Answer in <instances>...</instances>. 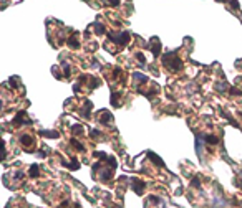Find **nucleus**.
Instances as JSON below:
<instances>
[{
  "label": "nucleus",
  "mask_w": 242,
  "mask_h": 208,
  "mask_svg": "<svg viewBox=\"0 0 242 208\" xmlns=\"http://www.w3.org/2000/svg\"><path fill=\"white\" fill-rule=\"evenodd\" d=\"M68 46L73 48V50H78V48H80V42L76 40V38H70V40H68Z\"/></svg>",
  "instance_id": "obj_14"
},
{
  "label": "nucleus",
  "mask_w": 242,
  "mask_h": 208,
  "mask_svg": "<svg viewBox=\"0 0 242 208\" xmlns=\"http://www.w3.org/2000/svg\"><path fill=\"white\" fill-rule=\"evenodd\" d=\"M2 159H5V142H2Z\"/></svg>",
  "instance_id": "obj_34"
},
{
  "label": "nucleus",
  "mask_w": 242,
  "mask_h": 208,
  "mask_svg": "<svg viewBox=\"0 0 242 208\" xmlns=\"http://www.w3.org/2000/svg\"><path fill=\"white\" fill-rule=\"evenodd\" d=\"M111 117H113L111 114L104 111V113H103V117H101V122H103V124H109V122H111Z\"/></svg>",
  "instance_id": "obj_18"
},
{
  "label": "nucleus",
  "mask_w": 242,
  "mask_h": 208,
  "mask_svg": "<svg viewBox=\"0 0 242 208\" xmlns=\"http://www.w3.org/2000/svg\"><path fill=\"white\" fill-rule=\"evenodd\" d=\"M20 142L27 147V146H30V144H33V139H32V136H28V134H23L20 137Z\"/></svg>",
  "instance_id": "obj_10"
},
{
  "label": "nucleus",
  "mask_w": 242,
  "mask_h": 208,
  "mask_svg": "<svg viewBox=\"0 0 242 208\" xmlns=\"http://www.w3.org/2000/svg\"><path fill=\"white\" fill-rule=\"evenodd\" d=\"M104 32H106V28H104L101 23H96V25H95V33L96 35H103Z\"/></svg>",
  "instance_id": "obj_19"
},
{
  "label": "nucleus",
  "mask_w": 242,
  "mask_h": 208,
  "mask_svg": "<svg viewBox=\"0 0 242 208\" xmlns=\"http://www.w3.org/2000/svg\"><path fill=\"white\" fill-rule=\"evenodd\" d=\"M70 144H71L73 147H75L76 150H80V152H83V150H85V146H81V144H80V142L76 141V139H71V141H70Z\"/></svg>",
  "instance_id": "obj_15"
},
{
  "label": "nucleus",
  "mask_w": 242,
  "mask_h": 208,
  "mask_svg": "<svg viewBox=\"0 0 242 208\" xmlns=\"http://www.w3.org/2000/svg\"><path fill=\"white\" fill-rule=\"evenodd\" d=\"M108 37L113 43H116V45H120V46H125V45L130 43V33H128V32H120V33L109 32Z\"/></svg>",
  "instance_id": "obj_2"
},
{
  "label": "nucleus",
  "mask_w": 242,
  "mask_h": 208,
  "mask_svg": "<svg viewBox=\"0 0 242 208\" xmlns=\"http://www.w3.org/2000/svg\"><path fill=\"white\" fill-rule=\"evenodd\" d=\"M149 200L153 203H161V198H158V197H149Z\"/></svg>",
  "instance_id": "obj_31"
},
{
  "label": "nucleus",
  "mask_w": 242,
  "mask_h": 208,
  "mask_svg": "<svg viewBox=\"0 0 242 208\" xmlns=\"http://www.w3.org/2000/svg\"><path fill=\"white\" fill-rule=\"evenodd\" d=\"M216 89L219 93H225V89H229V84H227V83H217L216 84Z\"/></svg>",
  "instance_id": "obj_16"
},
{
  "label": "nucleus",
  "mask_w": 242,
  "mask_h": 208,
  "mask_svg": "<svg viewBox=\"0 0 242 208\" xmlns=\"http://www.w3.org/2000/svg\"><path fill=\"white\" fill-rule=\"evenodd\" d=\"M106 160H108V164L113 167V169H116V159H114V157H108Z\"/></svg>",
  "instance_id": "obj_27"
},
{
  "label": "nucleus",
  "mask_w": 242,
  "mask_h": 208,
  "mask_svg": "<svg viewBox=\"0 0 242 208\" xmlns=\"http://www.w3.org/2000/svg\"><path fill=\"white\" fill-rule=\"evenodd\" d=\"M38 157H40V159H45V152H38Z\"/></svg>",
  "instance_id": "obj_37"
},
{
  "label": "nucleus",
  "mask_w": 242,
  "mask_h": 208,
  "mask_svg": "<svg viewBox=\"0 0 242 208\" xmlns=\"http://www.w3.org/2000/svg\"><path fill=\"white\" fill-rule=\"evenodd\" d=\"M163 63L171 71H174V73H176V71H181V70H183V61L178 58V53H176V51H167V53H164Z\"/></svg>",
  "instance_id": "obj_1"
},
{
  "label": "nucleus",
  "mask_w": 242,
  "mask_h": 208,
  "mask_svg": "<svg viewBox=\"0 0 242 208\" xmlns=\"http://www.w3.org/2000/svg\"><path fill=\"white\" fill-rule=\"evenodd\" d=\"M216 2H219V4H222V2H224V0H216Z\"/></svg>",
  "instance_id": "obj_38"
},
{
  "label": "nucleus",
  "mask_w": 242,
  "mask_h": 208,
  "mask_svg": "<svg viewBox=\"0 0 242 208\" xmlns=\"http://www.w3.org/2000/svg\"><path fill=\"white\" fill-rule=\"evenodd\" d=\"M95 157H96V159H100V160H104V159H108L104 152H95Z\"/></svg>",
  "instance_id": "obj_26"
},
{
  "label": "nucleus",
  "mask_w": 242,
  "mask_h": 208,
  "mask_svg": "<svg viewBox=\"0 0 242 208\" xmlns=\"http://www.w3.org/2000/svg\"><path fill=\"white\" fill-rule=\"evenodd\" d=\"M73 89H75V93H80V84H78V83H76V84H75V86H73Z\"/></svg>",
  "instance_id": "obj_36"
},
{
  "label": "nucleus",
  "mask_w": 242,
  "mask_h": 208,
  "mask_svg": "<svg viewBox=\"0 0 242 208\" xmlns=\"http://www.w3.org/2000/svg\"><path fill=\"white\" fill-rule=\"evenodd\" d=\"M91 109H93V104L90 103V101H85V108L81 109V116L88 119V117H90V111H91Z\"/></svg>",
  "instance_id": "obj_7"
},
{
  "label": "nucleus",
  "mask_w": 242,
  "mask_h": 208,
  "mask_svg": "<svg viewBox=\"0 0 242 208\" xmlns=\"http://www.w3.org/2000/svg\"><path fill=\"white\" fill-rule=\"evenodd\" d=\"M133 78H136V81H139V83H146V81H148V78L143 75V73H134Z\"/></svg>",
  "instance_id": "obj_17"
},
{
  "label": "nucleus",
  "mask_w": 242,
  "mask_h": 208,
  "mask_svg": "<svg viewBox=\"0 0 242 208\" xmlns=\"http://www.w3.org/2000/svg\"><path fill=\"white\" fill-rule=\"evenodd\" d=\"M206 142V136L204 134H196V152L197 155H202V146Z\"/></svg>",
  "instance_id": "obj_3"
},
{
  "label": "nucleus",
  "mask_w": 242,
  "mask_h": 208,
  "mask_svg": "<svg viewBox=\"0 0 242 208\" xmlns=\"http://www.w3.org/2000/svg\"><path fill=\"white\" fill-rule=\"evenodd\" d=\"M23 116H25V113H18L17 116H15V119H13V126H22L23 124Z\"/></svg>",
  "instance_id": "obj_12"
},
{
  "label": "nucleus",
  "mask_w": 242,
  "mask_h": 208,
  "mask_svg": "<svg viewBox=\"0 0 242 208\" xmlns=\"http://www.w3.org/2000/svg\"><path fill=\"white\" fill-rule=\"evenodd\" d=\"M230 93H232V94H235V96H241V94H242V93H241V91H237L235 88H230Z\"/></svg>",
  "instance_id": "obj_32"
},
{
  "label": "nucleus",
  "mask_w": 242,
  "mask_h": 208,
  "mask_svg": "<svg viewBox=\"0 0 242 208\" xmlns=\"http://www.w3.org/2000/svg\"><path fill=\"white\" fill-rule=\"evenodd\" d=\"M144 187H146V185H144L141 180H133V190L136 192L138 195H141L143 192H144Z\"/></svg>",
  "instance_id": "obj_5"
},
{
  "label": "nucleus",
  "mask_w": 242,
  "mask_h": 208,
  "mask_svg": "<svg viewBox=\"0 0 242 208\" xmlns=\"http://www.w3.org/2000/svg\"><path fill=\"white\" fill-rule=\"evenodd\" d=\"M40 136H43V137H48V139H57V137H60L58 131H40Z\"/></svg>",
  "instance_id": "obj_6"
},
{
  "label": "nucleus",
  "mask_w": 242,
  "mask_h": 208,
  "mask_svg": "<svg viewBox=\"0 0 242 208\" xmlns=\"http://www.w3.org/2000/svg\"><path fill=\"white\" fill-rule=\"evenodd\" d=\"M63 165H67V167H70L71 170H78V169H80V164H78V160H76V159H75V157L71 159V162H70V164H67V162H65V160H63Z\"/></svg>",
  "instance_id": "obj_9"
},
{
  "label": "nucleus",
  "mask_w": 242,
  "mask_h": 208,
  "mask_svg": "<svg viewBox=\"0 0 242 208\" xmlns=\"http://www.w3.org/2000/svg\"><path fill=\"white\" fill-rule=\"evenodd\" d=\"M136 58H138V60H139V61H141V63H143L141 66H144V55H143V53H136Z\"/></svg>",
  "instance_id": "obj_29"
},
{
  "label": "nucleus",
  "mask_w": 242,
  "mask_h": 208,
  "mask_svg": "<svg viewBox=\"0 0 242 208\" xmlns=\"http://www.w3.org/2000/svg\"><path fill=\"white\" fill-rule=\"evenodd\" d=\"M108 4L111 5V7H118V5H120V0H108Z\"/></svg>",
  "instance_id": "obj_30"
},
{
  "label": "nucleus",
  "mask_w": 242,
  "mask_h": 208,
  "mask_svg": "<svg viewBox=\"0 0 242 208\" xmlns=\"http://www.w3.org/2000/svg\"><path fill=\"white\" fill-rule=\"evenodd\" d=\"M206 142H207V144H212V146H216L219 141H217L216 136H206Z\"/></svg>",
  "instance_id": "obj_21"
},
{
  "label": "nucleus",
  "mask_w": 242,
  "mask_h": 208,
  "mask_svg": "<svg viewBox=\"0 0 242 208\" xmlns=\"http://www.w3.org/2000/svg\"><path fill=\"white\" fill-rule=\"evenodd\" d=\"M62 66H63V70H65V78H68V76H70V65H68V63H63Z\"/></svg>",
  "instance_id": "obj_23"
},
{
  "label": "nucleus",
  "mask_w": 242,
  "mask_h": 208,
  "mask_svg": "<svg viewBox=\"0 0 242 208\" xmlns=\"http://www.w3.org/2000/svg\"><path fill=\"white\" fill-rule=\"evenodd\" d=\"M98 136H100V132H98V131H95V129H93V131H91V137H98Z\"/></svg>",
  "instance_id": "obj_35"
},
{
  "label": "nucleus",
  "mask_w": 242,
  "mask_h": 208,
  "mask_svg": "<svg viewBox=\"0 0 242 208\" xmlns=\"http://www.w3.org/2000/svg\"><path fill=\"white\" fill-rule=\"evenodd\" d=\"M98 84H100V81H98L96 78H91V83H90V89H95V88L98 86Z\"/></svg>",
  "instance_id": "obj_25"
},
{
  "label": "nucleus",
  "mask_w": 242,
  "mask_h": 208,
  "mask_svg": "<svg viewBox=\"0 0 242 208\" xmlns=\"http://www.w3.org/2000/svg\"><path fill=\"white\" fill-rule=\"evenodd\" d=\"M120 96H121V93H111V104L114 106V108H118V106H120V103H118Z\"/></svg>",
  "instance_id": "obj_13"
},
{
  "label": "nucleus",
  "mask_w": 242,
  "mask_h": 208,
  "mask_svg": "<svg viewBox=\"0 0 242 208\" xmlns=\"http://www.w3.org/2000/svg\"><path fill=\"white\" fill-rule=\"evenodd\" d=\"M71 132H73V134H81V132H83V127H81L80 124L71 126Z\"/></svg>",
  "instance_id": "obj_22"
},
{
  "label": "nucleus",
  "mask_w": 242,
  "mask_h": 208,
  "mask_svg": "<svg viewBox=\"0 0 242 208\" xmlns=\"http://www.w3.org/2000/svg\"><path fill=\"white\" fill-rule=\"evenodd\" d=\"M148 157H149L151 162H154V165H158V167H163L164 165L163 160H161V159H159L156 154H153V152H148Z\"/></svg>",
  "instance_id": "obj_8"
},
{
  "label": "nucleus",
  "mask_w": 242,
  "mask_h": 208,
  "mask_svg": "<svg viewBox=\"0 0 242 208\" xmlns=\"http://www.w3.org/2000/svg\"><path fill=\"white\" fill-rule=\"evenodd\" d=\"M151 51L154 56H159V51H161V43H159L158 38H153L151 40Z\"/></svg>",
  "instance_id": "obj_4"
},
{
  "label": "nucleus",
  "mask_w": 242,
  "mask_h": 208,
  "mask_svg": "<svg viewBox=\"0 0 242 208\" xmlns=\"http://www.w3.org/2000/svg\"><path fill=\"white\" fill-rule=\"evenodd\" d=\"M111 177H113V170L111 169H104V172L101 174V180H103V182H108Z\"/></svg>",
  "instance_id": "obj_11"
},
{
  "label": "nucleus",
  "mask_w": 242,
  "mask_h": 208,
  "mask_svg": "<svg viewBox=\"0 0 242 208\" xmlns=\"http://www.w3.org/2000/svg\"><path fill=\"white\" fill-rule=\"evenodd\" d=\"M229 5L232 7L234 10H237V9H239V0H230V2H229Z\"/></svg>",
  "instance_id": "obj_28"
},
{
  "label": "nucleus",
  "mask_w": 242,
  "mask_h": 208,
  "mask_svg": "<svg viewBox=\"0 0 242 208\" xmlns=\"http://www.w3.org/2000/svg\"><path fill=\"white\" fill-rule=\"evenodd\" d=\"M30 177H38V174H40V172H38V165H32L30 167Z\"/></svg>",
  "instance_id": "obj_20"
},
{
  "label": "nucleus",
  "mask_w": 242,
  "mask_h": 208,
  "mask_svg": "<svg viewBox=\"0 0 242 208\" xmlns=\"http://www.w3.org/2000/svg\"><path fill=\"white\" fill-rule=\"evenodd\" d=\"M13 177H15V179H23V174H22V172H15Z\"/></svg>",
  "instance_id": "obj_33"
},
{
  "label": "nucleus",
  "mask_w": 242,
  "mask_h": 208,
  "mask_svg": "<svg viewBox=\"0 0 242 208\" xmlns=\"http://www.w3.org/2000/svg\"><path fill=\"white\" fill-rule=\"evenodd\" d=\"M192 187H196V188H199L201 187V180H199V177H194V179H192Z\"/></svg>",
  "instance_id": "obj_24"
}]
</instances>
